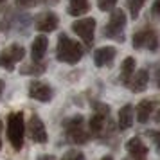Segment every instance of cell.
<instances>
[{"instance_id":"277c9868","label":"cell","mask_w":160,"mask_h":160,"mask_svg":"<svg viewBox=\"0 0 160 160\" xmlns=\"http://www.w3.org/2000/svg\"><path fill=\"white\" fill-rule=\"evenodd\" d=\"M65 135L67 138L72 142V144H85L90 133L87 130V124H85V117L83 115H72L70 119L65 121Z\"/></svg>"},{"instance_id":"4fadbf2b","label":"cell","mask_w":160,"mask_h":160,"mask_svg":"<svg viewBox=\"0 0 160 160\" xmlns=\"http://www.w3.org/2000/svg\"><path fill=\"white\" fill-rule=\"evenodd\" d=\"M148 83H149V74H148V70L146 68H138L131 76L130 83H128V88H130L133 94H138V92H144L146 90Z\"/></svg>"},{"instance_id":"7a4b0ae2","label":"cell","mask_w":160,"mask_h":160,"mask_svg":"<svg viewBox=\"0 0 160 160\" xmlns=\"http://www.w3.org/2000/svg\"><path fill=\"white\" fill-rule=\"evenodd\" d=\"M112 131V122H110V106L104 102H94V115L88 121V133L90 137L101 138L104 133Z\"/></svg>"},{"instance_id":"7c38bea8","label":"cell","mask_w":160,"mask_h":160,"mask_svg":"<svg viewBox=\"0 0 160 160\" xmlns=\"http://www.w3.org/2000/svg\"><path fill=\"white\" fill-rule=\"evenodd\" d=\"M126 151L131 160H148V146L140 137H131L126 142Z\"/></svg>"},{"instance_id":"7402d4cb","label":"cell","mask_w":160,"mask_h":160,"mask_svg":"<svg viewBox=\"0 0 160 160\" xmlns=\"http://www.w3.org/2000/svg\"><path fill=\"white\" fill-rule=\"evenodd\" d=\"M61 160H85V155L79 149H68V151L61 157Z\"/></svg>"},{"instance_id":"ac0fdd59","label":"cell","mask_w":160,"mask_h":160,"mask_svg":"<svg viewBox=\"0 0 160 160\" xmlns=\"http://www.w3.org/2000/svg\"><path fill=\"white\" fill-rule=\"evenodd\" d=\"M133 72H135V58L128 56V58H124L122 65H121V83L124 87H128Z\"/></svg>"},{"instance_id":"9c48e42d","label":"cell","mask_w":160,"mask_h":160,"mask_svg":"<svg viewBox=\"0 0 160 160\" xmlns=\"http://www.w3.org/2000/svg\"><path fill=\"white\" fill-rule=\"evenodd\" d=\"M29 97L31 99H36L40 102H49L54 97V90L49 83L45 81H31L29 83Z\"/></svg>"},{"instance_id":"4dcf8cb0","label":"cell","mask_w":160,"mask_h":160,"mask_svg":"<svg viewBox=\"0 0 160 160\" xmlns=\"http://www.w3.org/2000/svg\"><path fill=\"white\" fill-rule=\"evenodd\" d=\"M0 133H2V121H0ZM0 149H2V135H0Z\"/></svg>"},{"instance_id":"5b68a950","label":"cell","mask_w":160,"mask_h":160,"mask_svg":"<svg viewBox=\"0 0 160 160\" xmlns=\"http://www.w3.org/2000/svg\"><path fill=\"white\" fill-rule=\"evenodd\" d=\"M124 29H126V13L122 9H112L108 23L104 25V36L115 42H124Z\"/></svg>"},{"instance_id":"8fae6325","label":"cell","mask_w":160,"mask_h":160,"mask_svg":"<svg viewBox=\"0 0 160 160\" xmlns=\"http://www.w3.org/2000/svg\"><path fill=\"white\" fill-rule=\"evenodd\" d=\"M59 25V18L56 13H52V11H43V13H40L36 16V20H34V27L36 31H40L42 34L43 32H52V31H56Z\"/></svg>"},{"instance_id":"44dd1931","label":"cell","mask_w":160,"mask_h":160,"mask_svg":"<svg viewBox=\"0 0 160 160\" xmlns=\"http://www.w3.org/2000/svg\"><path fill=\"white\" fill-rule=\"evenodd\" d=\"M126 4H128V9H130V15L131 18L135 20L138 15H140V9L144 8L146 0H126Z\"/></svg>"},{"instance_id":"30bf717a","label":"cell","mask_w":160,"mask_h":160,"mask_svg":"<svg viewBox=\"0 0 160 160\" xmlns=\"http://www.w3.org/2000/svg\"><path fill=\"white\" fill-rule=\"evenodd\" d=\"M27 135L32 142H36V144H47V130H45V124L43 121L40 119L38 115H32L29 119V124H27Z\"/></svg>"},{"instance_id":"83f0119b","label":"cell","mask_w":160,"mask_h":160,"mask_svg":"<svg viewBox=\"0 0 160 160\" xmlns=\"http://www.w3.org/2000/svg\"><path fill=\"white\" fill-rule=\"evenodd\" d=\"M155 121H157V124H160V106L157 110V113H155Z\"/></svg>"},{"instance_id":"1f68e13d","label":"cell","mask_w":160,"mask_h":160,"mask_svg":"<svg viewBox=\"0 0 160 160\" xmlns=\"http://www.w3.org/2000/svg\"><path fill=\"white\" fill-rule=\"evenodd\" d=\"M101 160H113V158H112V155H106V157H102Z\"/></svg>"},{"instance_id":"9a60e30c","label":"cell","mask_w":160,"mask_h":160,"mask_svg":"<svg viewBox=\"0 0 160 160\" xmlns=\"http://www.w3.org/2000/svg\"><path fill=\"white\" fill-rule=\"evenodd\" d=\"M115 47H101L94 52V63L95 67H110L115 59Z\"/></svg>"},{"instance_id":"603a6c76","label":"cell","mask_w":160,"mask_h":160,"mask_svg":"<svg viewBox=\"0 0 160 160\" xmlns=\"http://www.w3.org/2000/svg\"><path fill=\"white\" fill-rule=\"evenodd\" d=\"M146 133H148V137L153 140V144H155V149H157V153L160 155V131H157V130H148Z\"/></svg>"},{"instance_id":"8992f818","label":"cell","mask_w":160,"mask_h":160,"mask_svg":"<svg viewBox=\"0 0 160 160\" xmlns=\"http://www.w3.org/2000/svg\"><path fill=\"white\" fill-rule=\"evenodd\" d=\"M131 43H133V49H148V51L155 52V51H158V45H160L158 32L153 27L146 25V27L133 32Z\"/></svg>"},{"instance_id":"ffe728a7","label":"cell","mask_w":160,"mask_h":160,"mask_svg":"<svg viewBox=\"0 0 160 160\" xmlns=\"http://www.w3.org/2000/svg\"><path fill=\"white\" fill-rule=\"evenodd\" d=\"M47 65L42 63V61H32V63H27V65L20 67V74L22 76H40V74L45 72Z\"/></svg>"},{"instance_id":"5bb4252c","label":"cell","mask_w":160,"mask_h":160,"mask_svg":"<svg viewBox=\"0 0 160 160\" xmlns=\"http://www.w3.org/2000/svg\"><path fill=\"white\" fill-rule=\"evenodd\" d=\"M47 49H49V40L45 34H38L34 40H32V45H31V58L32 61H42L47 54Z\"/></svg>"},{"instance_id":"cb8c5ba5","label":"cell","mask_w":160,"mask_h":160,"mask_svg":"<svg viewBox=\"0 0 160 160\" xmlns=\"http://www.w3.org/2000/svg\"><path fill=\"white\" fill-rule=\"evenodd\" d=\"M115 4H117V0H97V8L101 11H104V13L115 9Z\"/></svg>"},{"instance_id":"4316f807","label":"cell","mask_w":160,"mask_h":160,"mask_svg":"<svg viewBox=\"0 0 160 160\" xmlns=\"http://www.w3.org/2000/svg\"><path fill=\"white\" fill-rule=\"evenodd\" d=\"M38 160H56V158H54L52 155H40V157H38Z\"/></svg>"},{"instance_id":"52a82bcc","label":"cell","mask_w":160,"mask_h":160,"mask_svg":"<svg viewBox=\"0 0 160 160\" xmlns=\"http://www.w3.org/2000/svg\"><path fill=\"white\" fill-rule=\"evenodd\" d=\"M72 31L83 40V43L87 49L92 47L94 43V34H95V20L94 18H79L72 22Z\"/></svg>"},{"instance_id":"ba28073f","label":"cell","mask_w":160,"mask_h":160,"mask_svg":"<svg viewBox=\"0 0 160 160\" xmlns=\"http://www.w3.org/2000/svg\"><path fill=\"white\" fill-rule=\"evenodd\" d=\"M23 56H25V49L22 45H18V43L9 45L6 51L0 52V67L6 68V70H13L16 63L23 59Z\"/></svg>"},{"instance_id":"3957f363","label":"cell","mask_w":160,"mask_h":160,"mask_svg":"<svg viewBox=\"0 0 160 160\" xmlns=\"http://www.w3.org/2000/svg\"><path fill=\"white\" fill-rule=\"evenodd\" d=\"M8 138L13 149L20 151L23 148V138H25V121H23L22 112L9 113L8 117Z\"/></svg>"},{"instance_id":"484cf974","label":"cell","mask_w":160,"mask_h":160,"mask_svg":"<svg viewBox=\"0 0 160 160\" xmlns=\"http://www.w3.org/2000/svg\"><path fill=\"white\" fill-rule=\"evenodd\" d=\"M16 4L22 6V8H27V6H32L34 4V0H16Z\"/></svg>"},{"instance_id":"e0dca14e","label":"cell","mask_w":160,"mask_h":160,"mask_svg":"<svg viewBox=\"0 0 160 160\" xmlns=\"http://www.w3.org/2000/svg\"><path fill=\"white\" fill-rule=\"evenodd\" d=\"M153 112H155V102H153L151 99H142V101L137 104V108H135L137 121L140 124H146L149 121V117L153 115Z\"/></svg>"},{"instance_id":"d4e9b609","label":"cell","mask_w":160,"mask_h":160,"mask_svg":"<svg viewBox=\"0 0 160 160\" xmlns=\"http://www.w3.org/2000/svg\"><path fill=\"white\" fill-rule=\"evenodd\" d=\"M151 13H153L155 16H158V18H160V0H155V2H153Z\"/></svg>"},{"instance_id":"d6986e66","label":"cell","mask_w":160,"mask_h":160,"mask_svg":"<svg viewBox=\"0 0 160 160\" xmlns=\"http://www.w3.org/2000/svg\"><path fill=\"white\" fill-rule=\"evenodd\" d=\"M90 4L88 0H68V15L70 16H83L88 13Z\"/></svg>"},{"instance_id":"f546056e","label":"cell","mask_w":160,"mask_h":160,"mask_svg":"<svg viewBox=\"0 0 160 160\" xmlns=\"http://www.w3.org/2000/svg\"><path fill=\"white\" fill-rule=\"evenodd\" d=\"M2 92H4V81L0 79V95H2Z\"/></svg>"},{"instance_id":"d6a6232c","label":"cell","mask_w":160,"mask_h":160,"mask_svg":"<svg viewBox=\"0 0 160 160\" xmlns=\"http://www.w3.org/2000/svg\"><path fill=\"white\" fill-rule=\"evenodd\" d=\"M4 2H6V0H0V4H4Z\"/></svg>"},{"instance_id":"f1b7e54d","label":"cell","mask_w":160,"mask_h":160,"mask_svg":"<svg viewBox=\"0 0 160 160\" xmlns=\"http://www.w3.org/2000/svg\"><path fill=\"white\" fill-rule=\"evenodd\" d=\"M42 2H45V4H56L58 0H42Z\"/></svg>"},{"instance_id":"2e32d148","label":"cell","mask_w":160,"mask_h":160,"mask_svg":"<svg viewBox=\"0 0 160 160\" xmlns=\"http://www.w3.org/2000/svg\"><path fill=\"white\" fill-rule=\"evenodd\" d=\"M133 119H135V110L131 104H124L122 108L119 110V115H117V126L119 130H130L131 124H133Z\"/></svg>"},{"instance_id":"6da1fadb","label":"cell","mask_w":160,"mask_h":160,"mask_svg":"<svg viewBox=\"0 0 160 160\" xmlns=\"http://www.w3.org/2000/svg\"><path fill=\"white\" fill-rule=\"evenodd\" d=\"M85 54L83 45L74 42L72 38H68L65 32H61L58 36V45H56V58L61 63H68V65H76L79 63L81 58Z\"/></svg>"}]
</instances>
